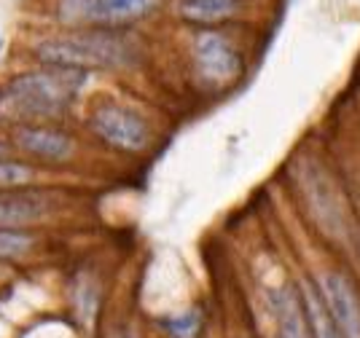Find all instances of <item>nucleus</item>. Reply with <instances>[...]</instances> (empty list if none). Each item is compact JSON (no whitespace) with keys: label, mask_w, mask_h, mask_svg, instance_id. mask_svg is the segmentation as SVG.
I'll use <instances>...</instances> for the list:
<instances>
[{"label":"nucleus","mask_w":360,"mask_h":338,"mask_svg":"<svg viewBox=\"0 0 360 338\" xmlns=\"http://www.w3.org/2000/svg\"><path fill=\"white\" fill-rule=\"evenodd\" d=\"M32 59L41 67L70 70H121L137 59L135 44L121 30L75 27L60 35H49L32 46Z\"/></svg>","instance_id":"nucleus-1"},{"label":"nucleus","mask_w":360,"mask_h":338,"mask_svg":"<svg viewBox=\"0 0 360 338\" xmlns=\"http://www.w3.org/2000/svg\"><path fill=\"white\" fill-rule=\"evenodd\" d=\"M89 73L70 67H35L14 75L0 89V116L16 121H41L65 113Z\"/></svg>","instance_id":"nucleus-2"},{"label":"nucleus","mask_w":360,"mask_h":338,"mask_svg":"<svg viewBox=\"0 0 360 338\" xmlns=\"http://www.w3.org/2000/svg\"><path fill=\"white\" fill-rule=\"evenodd\" d=\"M159 6H162V0H57L54 16L68 30H124L135 22H143Z\"/></svg>","instance_id":"nucleus-3"},{"label":"nucleus","mask_w":360,"mask_h":338,"mask_svg":"<svg viewBox=\"0 0 360 338\" xmlns=\"http://www.w3.org/2000/svg\"><path fill=\"white\" fill-rule=\"evenodd\" d=\"M191 59L196 73L210 86H229L245 70L242 51L221 27H196L191 38Z\"/></svg>","instance_id":"nucleus-4"},{"label":"nucleus","mask_w":360,"mask_h":338,"mask_svg":"<svg viewBox=\"0 0 360 338\" xmlns=\"http://www.w3.org/2000/svg\"><path fill=\"white\" fill-rule=\"evenodd\" d=\"M91 132L116 150L140 153L150 145V124L135 108L121 103H100L89 116Z\"/></svg>","instance_id":"nucleus-5"},{"label":"nucleus","mask_w":360,"mask_h":338,"mask_svg":"<svg viewBox=\"0 0 360 338\" xmlns=\"http://www.w3.org/2000/svg\"><path fill=\"white\" fill-rule=\"evenodd\" d=\"M326 311L342 338H360V293L345 271H326L317 282Z\"/></svg>","instance_id":"nucleus-6"},{"label":"nucleus","mask_w":360,"mask_h":338,"mask_svg":"<svg viewBox=\"0 0 360 338\" xmlns=\"http://www.w3.org/2000/svg\"><path fill=\"white\" fill-rule=\"evenodd\" d=\"M14 145L41 162H68L75 150L73 137L68 132L51 126H30V124H22L14 129Z\"/></svg>","instance_id":"nucleus-7"},{"label":"nucleus","mask_w":360,"mask_h":338,"mask_svg":"<svg viewBox=\"0 0 360 338\" xmlns=\"http://www.w3.org/2000/svg\"><path fill=\"white\" fill-rule=\"evenodd\" d=\"M250 0H175V14L194 27H224L248 11Z\"/></svg>","instance_id":"nucleus-8"},{"label":"nucleus","mask_w":360,"mask_h":338,"mask_svg":"<svg viewBox=\"0 0 360 338\" xmlns=\"http://www.w3.org/2000/svg\"><path fill=\"white\" fill-rule=\"evenodd\" d=\"M271 309H274V323H277V338H309L299 290H290V287L277 290L271 298Z\"/></svg>","instance_id":"nucleus-9"},{"label":"nucleus","mask_w":360,"mask_h":338,"mask_svg":"<svg viewBox=\"0 0 360 338\" xmlns=\"http://www.w3.org/2000/svg\"><path fill=\"white\" fill-rule=\"evenodd\" d=\"M49 212V202L44 196L19 193V196H0V228H19L44 218Z\"/></svg>","instance_id":"nucleus-10"},{"label":"nucleus","mask_w":360,"mask_h":338,"mask_svg":"<svg viewBox=\"0 0 360 338\" xmlns=\"http://www.w3.org/2000/svg\"><path fill=\"white\" fill-rule=\"evenodd\" d=\"M299 298L301 306H304V317H307V327H309V338H342L333 320H330V314L326 311V304H323L320 290H317V282H301Z\"/></svg>","instance_id":"nucleus-11"},{"label":"nucleus","mask_w":360,"mask_h":338,"mask_svg":"<svg viewBox=\"0 0 360 338\" xmlns=\"http://www.w3.org/2000/svg\"><path fill=\"white\" fill-rule=\"evenodd\" d=\"M32 177H35V169L30 164L0 159V191L3 188H19V186L30 183Z\"/></svg>","instance_id":"nucleus-12"},{"label":"nucleus","mask_w":360,"mask_h":338,"mask_svg":"<svg viewBox=\"0 0 360 338\" xmlns=\"http://www.w3.org/2000/svg\"><path fill=\"white\" fill-rule=\"evenodd\" d=\"M8 150H11V145H8V143H6V140H0V156H6V153H8Z\"/></svg>","instance_id":"nucleus-13"},{"label":"nucleus","mask_w":360,"mask_h":338,"mask_svg":"<svg viewBox=\"0 0 360 338\" xmlns=\"http://www.w3.org/2000/svg\"><path fill=\"white\" fill-rule=\"evenodd\" d=\"M3 46H6V41H3V38H0V51H3Z\"/></svg>","instance_id":"nucleus-14"}]
</instances>
